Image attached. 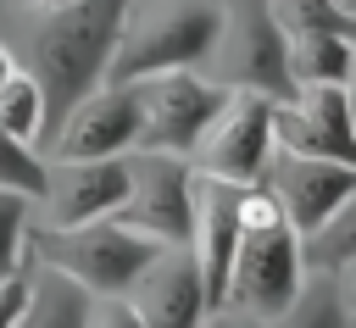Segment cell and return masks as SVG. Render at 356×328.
<instances>
[{
  "label": "cell",
  "mask_w": 356,
  "mask_h": 328,
  "mask_svg": "<svg viewBox=\"0 0 356 328\" xmlns=\"http://www.w3.org/2000/svg\"><path fill=\"white\" fill-rule=\"evenodd\" d=\"M278 150L356 167V117H350L345 83H306L289 100H278Z\"/></svg>",
  "instance_id": "obj_12"
},
{
  "label": "cell",
  "mask_w": 356,
  "mask_h": 328,
  "mask_svg": "<svg viewBox=\"0 0 356 328\" xmlns=\"http://www.w3.org/2000/svg\"><path fill=\"white\" fill-rule=\"evenodd\" d=\"M200 328H239V322H234V317H222V311H211V317H206Z\"/></svg>",
  "instance_id": "obj_29"
},
{
  "label": "cell",
  "mask_w": 356,
  "mask_h": 328,
  "mask_svg": "<svg viewBox=\"0 0 356 328\" xmlns=\"http://www.w3.org/2000/svg\"><path fill=\"white\" fill-rule=\"evenodd\" d=\"M273 150H278V100H267L256 89H228V106L217 111V122L206 128V139L189 161L206 178L250 189L267 178Z\"/></svg>",
  "instance_id": "obj_6"
},
{
  "label": "cell",
  "mask_w": 356,
  "mask_h": 328,
  "mask_svg": "<svg viewBox=\"0 0 356 328\" xmlns=\"http://www.w3.org/2000/svg\"><path fill=\"white\" fill-rule=\"evenodd\" d=\"M306 239L289 228L278 195L267 183H250L239 200V256L228 272V311H245L250 322H273L289 311V300L306 289Z\"/></svg>",
  "instance_id": "obj_2"
},
{
  "label": "cell",
  "mask_w": 356,
  "mask_h": 328,
  "mask_svg": "<svg viewBox=\"0 0 356 328\" xmlns=\"http://www.w3.org/2000/svg\"><path fill=\"white\" fill-rule=\"evenodd\" d=\"M289 78L295 89L306 83H345L350 72V56H356V39L345 28H289Z\"/></svg>",
  "instance_id": "obj_16"
},
{
  "label": "cell",
  "mask_w": 356,
  "mask_h": 328,
  "mask_svg": "<svg viewBox=\"0 0 356 328\" xmlns=\"http://www.w3.org/2000/svg\"><path fill=\"white\" fill-rule=\"evenodd\" d=\"M345 100H350V117H356V56H350V72H345Z\"/></svg>",
  "instance_id": "obj_26"
},
{
  "label": "cell",
  "mask_w": 356,
  "mask_h": 328,
  "mask_svg": "<svg viewBox=\"0 0 356 328\" xmlns=\"http://www.w3.org/2000/svg\"><path fill=\"white\" fill-rule=\"evenodd\" d=\"M95 328H145V317L134 311L128 295H111V300H95Z\"/></svg>",
  "instance_id": "obj_23"
},
{
  "label": "cell",
  "mask_w": 356,
  "mask_h": 328,
  "mask_svg": "<svg viewBox=\"0 0 356 328\" xmlns=\"http://www.w3.org/2000/svg\"><path fill=\"white\" fill-rule=\"evenodd\" d=\"M17 328H95V295L33 256V295Z\"/></svg>",
  "instance_id": "obj_15"
},
{
  "label": "cell",
  "mask_w": 356,
  "mask_h": 328,
  "mask_svg": "<svg viewBox=\"0 0 356 328\" xmlns=\"http://www.w3.org/2000/svg\"><path fill=\"white\" fill-rule=\"evenodd\" d=\"M11 72H17V56H11V50H6V44H0V83H6V78H11Z\"/></svg>",
  "instance_id": "obj_27"
},
{
  "label": "cell",
  "mask_w": 356,
  "mask_h": 328,
  "mask_svg": "<svg viewBox=\"0 0 356 328\" xmlns=\"http://www.w3.org/2000/svg\"><path fill=\"white\" fill-rule=\"evenodd\" d=\"M28 239H33V200L0 183V284L28 261V250H33Z\"/></svg>",
  "instance_id": "obj_20"
},
{
  "label": "cell",
  "mask_w": 356,
  "mask_h": 328,
  "mask_svg": "<svg viewBox=\"0 0 356 328\" xmlns=\"http://www.w3.org/2000/svg\"><path fill=\"white\" fill-rule=\"evenodd\" d=\"M222 39V0H128V22L106 83H145L156 72H200Z\"/></svg>",
  "instance_id": "obj_3"
},
{
  "label": "cell",
  "mask_w": 356,
  "mask_h": 328,
  "mask_svg": "<svg viewBox=\"0 0 356 328\" xmlns=\"http://www.w3.org/2000/svg\"><path fill=\"white\" fill-rule=\"evenodd\" d=\"M139 89L134 83H100L95 95H83L61 128L50 133L56 161H100V156H128L139 150Z\"/></svg>",
  "instance_id": "obj_9"
},
{
  "label": "cell",
  "mask_w": 356,
  "mask_h": 328,
  "mask_svg": "<svg viewBox=\"0 0 356 328\" xmlns=\"http://www.w3.org/2000/svg\"><path fill=\"white\" fill-rule=\"evenodd\" d=\"M239 200H245L239 183L195 172V233H189V250L200 261L211 311H222V300H228V272H234V256H239Z\"/></svg>",
  "instance_id": "obj_13"
},
{
  "label": "cell",
  "mask_w": 356,
  "mask_h": 328,
  "mask_svg": "<svg viewBox=\"0 0 356 328\" xmlns=\"http://www.w3.org/2000/svg\"><path fill=\"white\" fill-rule=\"evenodd\" d=\"M134 195V161L100 156V161H56L44 189V228H83L100 217H117Z\"/></svg>",
  "instance_id": "obj_10"
},
{
  "label": "cell",
  "mask_w": 356,
  "mask_h": 328,
  "mask_svg": "<svg viewBox=\"0 0 356 328\" xmlns=\"http://www.w3.org/2000/svg\"><path fill=\"white\" fill-rule=\"evenodd\" d=\"M134 161V195L117 211V222L150 233L156 245H189L195 233V161L167 150H128Z\"/></svg>",
  "instance_id": "obj_8"
},
{
  "label": "cell",
  "mask_w": 356,
  "mask_h": 328,
  "mask_svg": "<svg viewBox=\"0 0 356 328\" xmlns=\"http://www.w3.org/2000/svg\"><path fill=\"white\" fill-rule=\"evenodd\" d=\"M139 89V150H167V156H195L206 128L217 122V111L228 106V83L206 78V72H156Z\"/></svg>",
  "instance_id": "obj_7"
},
{
  "label": "cell",
  "mask_w": 356,
  "mask_h": 328,
  "mask_svg": "<svg viewBox=\"0 0 356 328\" xmlns=\"http://www.w3.org/2000/svg\"><path fill=\"white\" fill-rule=\"evenodd\" d=\"M0 183L17 189V195H28V200H44V189H50V161H44L33 145L0 133Z\"/></svg>",
  "instance_id": "obj_21"
},
{
  "label": "cell",
  "mask_w": 356,
  "mask_h": 328,
  "mask_svg": "<svg viewBox=\"0 0 356 328\" xmlns=\"http://www.w3.org/2000/svg\"><path fill=\"white\" fill-rule=\"evenodd\" d=\"M328 11H334V22L345 33H356V0H328Z\"/></svg>",
  "instance_id": "obj_25"
},
{
  "label": "cell",
  "mask_w": 356,
  "mask_h": 328,
  "mask_svg": "<svg viewBox=\"0 0 356 328\" xmlns=\"http://www.w3.org/2000/svg\"><path fill=\"white\" fill-rule=\"evenodd\" d=\"M228 89H256L267 100H289L295 78H289V39L284 22L273 11V0H222V39L217 56Z\"/></svg>",
  "instance_id": "obj_5"
},
{
  "label": "cell",
  "mask_w": 356,
  "mask_h": 328,
  "mask_svg": "<svg viewBox=\"0 0 356 328\" xmlns=\"http://www.w3.org/2000/svg\"><path fill=\"white\" fill-rule=\"evenodd\" d=\"M134 311L145 317V328H200L211 317V300H206V278H200V261L189 245H167L145 278L134 284Z\"/></svg>",
  "instance_id": "obj_14"
},
{
  "label": "cell",
  "mask_w": 356,
  "mask_h": 328,
  "mask_svg": "<svg viewBox=\"0 0 356 328\" xmlns=\"http://www.w3.org/2000/svg\"><path fill=\"white\" fill-rule=\"evenodd\" d=\"M261 183L278 195V206H284L289 228L306 239V233H317V228L339 211V200H345V195H356V167L328 161V156L273 150V161H267V178H261Z\"/></svg>",
  "instance_id": "obj_11"
},
{
  "label": "cell",
  "mask_w": 356,
  "mask_h": 328,
  "mask_svg": "<svg viewBox=\"0 0 356 328\" xmlns=\"http://www.w3.org/2000/svg\"><path fill=\"white\" fill-rule=\"evenodd\" d=\"M350 256H356V195H345L339 211H334L317 233H306V267H312V272H334V267H345Z\"/></svg>",
  "instance_id": "obj_19"
},
{
  "label": "cell",
  "mask_w": 356,
  "mask_h": 328,
  "mask_svg": "<svg viewBox=\"0 0 356 328\" xmlns=\"http://www.w3.org/2000/svg\"><path fill=\"white\" fill-rule=\"evenodd\" d=\"M122 22L128 0H78L44 17V28L33 33V78L44 83V133H56L61 117L106 83Z\"/></svg>",
  "instance_id": "obj_1"
},
{
  "label": "cell",
  "mask_w": 356,
  "mask_h": 328,
  "mask_svg": "<svg viewBox=\"0 0 356 328\" xmlns=\"http://www.w3.org/2000/svg\"><path fill=\"white\" fill-rule=\"evenodd\" d=\"M33 256L67 278H78L95 300H111V295H134V284L145 278V267L167 250L156 245L150 233L117 222V217H100V222H83V228H33Z\"/></svg>",
  "instance_id": "obj_4"
},
{
  "label": "cell",
  "mask_w": 356,
  "mask_h": 328,
  "mask_svg": "<svg viewBox=\"0 0 356 328\" xmlns=\"http://www.w3.org/2000/svg\"><path fill=\"white\" fill-rule=\"evenodd\" d=\"M256 328H350V311L334 289V272H312L306 289L289 300V311H278L273 322H256Z\"/></svg>",
  "instance_id": "obj_17"
},
{
  "label": "cell",
  "mask_w": 356,
  "mask_h": 328,
  "mask_svg": "<svg viewBox=\"0 0 356 328\" xmlns=\"http://www.w3.org/2000/svg\"><path fill=\"white\" fill-rule=\"evenodd\" d=\"M28 295H33V250H28V261L0 284V328H17V322H22Z\"/></svg>",
  "instance_id": "obj_22"
},
{
  "label": "cell",
  "mask_w": 356,
  "mask_h": 328,
  "mask_svg": "<svg viewBox=\"0 0 356 328\" xmlns=\"http://www.w3.org/2000/svg\"><path fill=\"white\" fill-rule=\"evenodd\" d=\"M0 133H11L22 145H39V133H44V83L22 67L0 83Z\"/></svg>",
  "instance_id": "obj_18"
},
{
  "label": "cell",
  "mask_w": 356,
  "mask_h": 328,
  "mask_svg": "<svg viewBox=\"0 0 356 328\" xmlns=\"http://www.w3.org/2000/svg\"><path fill=\"white\" fill-rule=\"evenodd\" d=\"M334 289H339V300H345V311H350V322H356V256H350L345 267H334Z\"/></svg>",
  "instance_id": "obj_24"
},
{
  "label": "cell",
  "mask_w": 356,
  "mask_h": 328,
  "mask_svg": "<svg viewBox=\"0 0 356 328\" xmlns=\"http://www.w3.org/2000/svg\"><path fill=\"white\" fill-rule=\"evenodd\" d=\"M33 6H39L44 17H50V11H67V6H78V0H33Z\"/></svg>",
  "instance_id": "obj_28"
}]
</instances>
